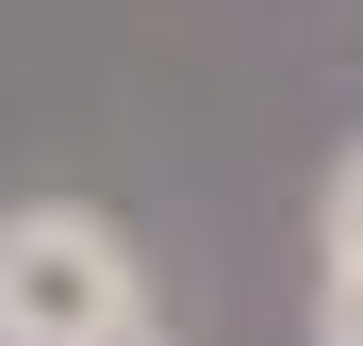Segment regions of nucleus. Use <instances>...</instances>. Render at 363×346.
I'll return each mask as SVG.
<instances>
[{
  "label": "nucleus",
  "mask_w": 363,
  "mask_h": 346,
  "mask_svg": "<svg viewBox=\"0 0 363 346\" xmlns=\"http://www.w3.org/2000/svg\"><path fill=\"white\" fill-rule=\"evenodd\" d=\"M149 248L99 198H0V346H133Z\"/></svg>",
  "instance_id": "obj_1"
},
{
  "label": "nucleus",
  "mask_w": 363,
  "mask_h": 346,
  "mask_svg": "<svg viewBox=\"0 0 363 346\" xmlns=\"http://www.w3.org/2000/svg\"><path fill=\"white\" fill-rule=\"evenodd\" d=\"M314 264H363V132L330 149V182H314Z\"/></svg>",
  "instance_id": "obj_2"
},
{
  "label": "nucleus",
  "mask_w": 363,
  "mask_h": 346,
  "mask_svg": "<svg viewBox=\"0 0 363 346\" xmlns=\"http://www.w3.org/2000/svg\"><path fill=\"white\" fill-rule=\"evenodd\" d=\"M314 346H363V264H330V280H314Z\"/></svg>",
  "instance_id": "obj_3"
},
{
  "label": "nucleus",
  "mask_w": 363,
  "mask_h": 346,
  "mask_svg": "<svg viewBox=\"0 0 363 346\" xmlns=\"http://www.w3.org/2000/svg\"><path fill=\"white\" fill-rule=\"evenodd\" d=\"M133 346H165V313H149V330H133Z\"/></svg>",
  "instance_id": "obj_4"
}]
</instances>
